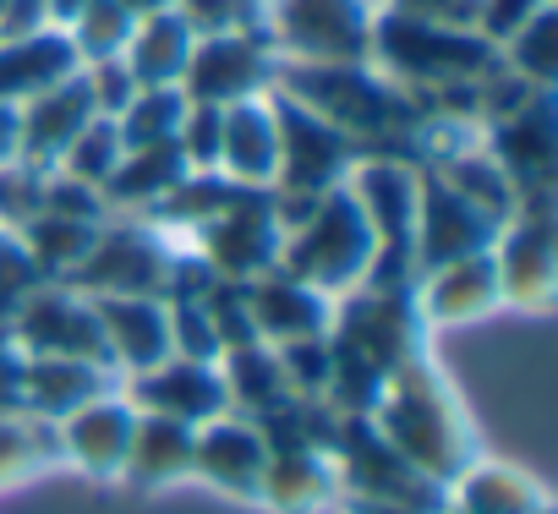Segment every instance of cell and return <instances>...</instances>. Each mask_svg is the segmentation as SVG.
Here are the masks:
<instances>
[{
    "mask_svg": "<svg viewBox=\"0 0 558 514\" xmlns=\"http://www.w3.org/2000/svg\"><path fill=\"white\" fill-rule=\"evenodd\" d=\"M39 213H61V219H88V224H105L110 208H105V192L83 186V181H66V175H45V208Z\"/></svg>",
    "mask_w": 558,
    "mask_h": 514,
    "instance_id": "cell-46",
    "label": "cell"
},
{
    "mask_svg": "<svg viewBox=\"0 0 558 514\" xmlns=\"http://www.w3.org/2000/svg\"><path fill=\"white\" fill-rule=\"evenodd\" d=\"M335 514H427V509H411V503H395V498H362V492H335Z\"/></svg>",
    "mask_w": 558,
    "mask_h": 514,
    "instance_id": "cell-52",
    "label": "cell"
},
{
    "mask_svg": "<svg viewBox=\"0 0 558 514\" xmlns=\"http://www.w3.org/2000/svg\"><path fill=\"white\" fill-rule=\"evenodd\" d=\"M56 427L34 416H0V492H17L34 476L56 470Z\"/></svg>",
    "mask_w": 558,
    "mask_h": 514,
    "instance_id": "cell-35",
    "label": "cell"
},
{
    "mask_svg": "<svg viewBox=\"0 0 558 514\" xmlns=\"http://www.w3.org/2000/svg\"><path fill=\"white\" fill-rule=\"evenodd\" d=\"M116 481L126 492H143V498L192 481V427L137 411V427H132V443H126V460H121Z\"/></svg>",
    "mask_w": 558,
    "mask_h": 514,
    "instance_id": "cell-28",
    "label": "cell"
},
{
    "mask_svg": "<svg viewBox=\"0 0 558 514\" xmlns=\"http://www.w3.org/2000/svg\"><path fill=\"white\" fill-rule=\"evenodd\" d=\"M384 12L438 23V28H471L476 34V0H384Z\"/></svg>",
    "mask_w": 558,
    "mask_h": 514,
    "instance_id": "cell-49",
    "label": "cell"
},
{
    "mask_svg": "<svg viewBox=\"0 0 558 514\" xmlns=\"http://www.w3.org/2000/svg\"><path fill=\"white\" fill-rule=\"evenodd\" d=\"M34 28H56L50 23V0H0V39H17Z\"/></svg>",
    "mask_w": 558,
    "mask_h": 514,
    "instance_id": "cell-51",
    "label": "cell"
},
{
    "mask_svg": "<svg viewBox=\"0 0 558 514\" xmlns=\"http://www.w3.org/2000/svg\"><path fill=\"white\" fill-rule=\"evenodd\" d=\"M438 181H449L471 208H482L493 224H504L509 213H514V186H509V175L493 164V154L482 148V137L476 143H465V148H454V154H444V159H433L427 164Z\"/></svg>",
    "mask_w": 558,
    "mask_h": 514,
    "instance_id": "cell-33",
    "label": "cell"
},
{
    "mask_svg": "<svg viewBox=\"0 0 558 514\" xmlns=\"http://www.w3.org/2000/svg\"><path fill=\"white\" fill-rule=\"evenodd\" d=\"M121 389V378L99 362H66V356H23V416L34 421H66L77 405Z\"/></svg>",
    "mask_w": 558,
    "mask_h": 514,
    "instance_id": "cell-26",
    "label": "cell"
},
{
    "mask_svg": "<svg viewBox=\"0 0 558 514\" xmlns=\"http://www.w3.org/2000/svg\"><path fill=\"white\" fill-rule=\"evenodd\" d=\"M192 28L175 17V12H154V17H137L132 34H126V50H121V66L132 72L137 88H181V72L192 61Z\"/></svg>",
    "mask_w": 558,
    "mask_h": 514,
    "instance_id": "cell-31",
    "label": "cell"
},
{
    "mask_svg": "<svg viewBox=\"0 0 558 514\" xmlns=\"http://www.w3.org/2000/svg\"><path fill=\"white\" fill-rule=\"evenodd\" d=\"M83 83H88L94 115H105V121H116V115L132 105V94H137V83H132V72H126L121 61H94V66H83Z\"/></svg>",
    "mask_w": 558,
    "mask_h": 514,
    "instance_id": "cell-48",
    "label": "cell"
},
{
    "mask_svg": "<svg viewBox=\"0 0 558 514\" xmlns=\"http://www.w3.org/2000/svg\"><path fill=\"white\" fill-rule=\"evenodd\" d=\"M181 175H186V164H181L175 143H148V148H121V164L110 170V181L99 192H105V208L110 213L148 219Z\"/></svg>",
    "mask_w": 558,
    "mask_h": 514,
    "instance_id": "cell-30",
    "label": "cell"
},
{
    "mask_svg": "<svg viewBox=\"0 0 558 514\" xmlns=\"http://www.w3.org/2000/svg\"><path fill=\"white\" fill-rule=\"evenodd\" d=\"M175 17L192 28V39H219L263 28V0H175Z\"/></svg>",
    "mask_w": 558,
    "mask_h": 514,
    "instance_id": "cell-41",
    "label": "cell"
},
{
    "mask_svg": "<svg viewBox=\"0 0 558 514\" xmlns=\"http://www.w3.org/2000/svg\"><path fill=\"white\" fill-rule=\"evenodd\" d=\"M241 296H246V318H252L257 345H291V340L329 334V318H335V302L318 296L313 285L291 280L286 269L241 280Z\"/></svg>",
    "mask_w": 558,
    "mask_h": 514,
    "instance_id": "cell-21",
    "label": "cell"
},
{
    "mask_svg": "<svg viewBox=\"0 0 558 514\" xmlns=\"http://www.w3.org/2000/svg\"><path fill=\"white\" fill-rule=\"evenodd\" d=\"M263 465H268V438L257 421L225 411V416L192 427V481H203L208 492H219L230 503H257Z\"/></svg>",
    "mask_w": 558,
    "mask_h": 514,
    "instance_id": "cell-17",
    "label": "cell"
},
{
    "mask_svg": "<svg viewBox=\"0 0 558 514\" xmlns=\"http://www.w3.org/2000/svg\"><path fill=\"white\" fill-rule=\"evenodd\" d=\"M165 318H170V356H186V362H219L225 356L203 302H165Z\"/></svg>",
    "mask_w": 558,
    "mask_h": 514,
    "instance_id": "cell-45",
    "label": "cell"
},
{
    "mask_svg": "<svg viewBox=\"0 0 558 514\" xmlns=\"http://www.w3.org/2000/svg\"><path fill=\"white\" fill-rule=\"evenodd\" d=\"M105 334V362L116 378H137L170 356V318L159 296H88Z\"/></svg>",
    "mask_w": 558,
    "mask_h": 514,
    "instance_id": "cell-22",
    "label": "cell"
},
{
    "mask_svg": "<svg viewBox=\"0 0 558 514\" xmlns=\"http://www.w3.org/2000/svg\"><path fill=\"white\" fill-rule=\"evenodd\" d=\"M274 356H279V372H286V383H291V394H296V400H324V394H329V372H335L329 334L274 345Z\"/></svg>",
    "mask_w": 558,
    "mask_h": 514,
    "instance_id": "cell-40",
    "label": "cell"
},
{
    "mask_svg": "<svg viewBox=\"0 0 558 514\" xmlns=\"http://www.w3.org/2000/svg\"><path fill=\"white\" fill-rule=\"evenodd\" d=\"M132 12H121L116 0H94V7L66 28L72 50H77V66H94V61H121L126 50V34H132Z\"/></svg>",
    "mask_w": 558,
    "mask_h": 514,
    "instance_id": "cell-39",
    "label": "cell"
},
{
    "mask_svg": "<svg viewBox=\"0 0 558 514\" xmlns=\"http://www.w3.org/2000/svg\"><path fill=\"white\" fill-rule=\"evenodd\" d=\"M335 460L324 449H307V443H274L268 449V465H263V487H257V503L268 514H324L335 509Z\"/></svg>",
    "mask_w": 558,
    "mask_h": 514,
    "instance_id": "cell-25",
    "label": "cell"
},
{
    "mask_svg": "<svg viewBox=\"0 0 558 514\" xmlns=\"http://www.w3.org/2000/svg\"><path fill=\"white\" fill-rule=\"evenodd\" d=\"M329 460H335V481H340V492L395 498V503H411V509L444 514V481L422 476L400 449H389L367 416H340V432H335Z\"/></svg>",
    "mask_w": 558,
    "mask_h": 514,
    "instance_id": "cell-11",
    "label": "cell"
},
{
    "mask_svg": "<svg viewBox=\"0 0 558 514\" xmlns=\"http://www.w3.org/2000/svg\"><path fill=\"white\" fill-rule=\"evenodd\" d=\"M274 66H279V56L268 50L263 28L197 39L192 61L181 72V94L192 105H219V110L241 105V99H263V94H274Z\"/></svg>",
    "mask_w": 558,
    "mask_h": 514,
    "instance_id": "cell-14",
    "label": "cell"
},
{
    "mask_svg": "<svg viewBox=\"0 0 558 514\" xmlns=\"http://www.w3.org/2000/svg\"><path fill=\"white\" fill-rule=\"evenodd\" d=\"M77 72V50L66 28H34L17 39H0V105H28L34 94L66 83Z\"/></svg>",
    "mask_w": 558,
    "mask_h": 514,
    "instance_id": "cell-29",
    "label": "cell"
},
{
    "mask_svg": "<svg viewBox=\"0 0 558 514\" xmlns=\"http://www.w3.org/2000/svg\"><path fill=\"white\" fill-rule=\"evenodd\" d=\"M444 514H449V509H444Z\"/></svg>",
    "mask_w": 558,
    "mask_h": 514,
    "instance_id": "cell-57",
    "label": "cell"
},
{
    "mask_svg": "<svg viewBox=\"0 0 558 514\" xmlns=\"http://www.w3.org/2000/svg\"><path fill=\"white\" fill-rule=\"evenodd\" d=\"M45 175L34 164H0V235H17L39 208H45Z\"/></svg>",
    "mask_w": 558,
    "mask_h": 514,
    "instance_id": "cell-43",
    "label": "cell"
},
{
    "mask_svg": "<svg viewBox=\"0 0 558 514\" xmlns=\"http://www.w3.org/2000/svg\"><path fill=\"white\" fill-rule=\"evenodd\" d=\"M279 170V126H274V94L225 105L219 126V175L241 192H268Z\"/></svg>",
    "mask_w": 558,
    "mask_h": 514,
    "instance_id": "cell-24",
    "label": "cell"
},
{
    "mask_svg": "<svg viewBox=\"0 0 558 514\" xmlns=\"http://www.w3.org/2000/svg\"><path fill=\"white\" fill-rule=\"evenodd\" d=\"M39 285H45V274H39V264L28 257V246H23L17 235H0V329L17 318V307H23Z\"/></svg>",
    "mask_w": 558,
    "mask_h": 514,
    "instance_id": "cell-44",
    "label": "cell"
},
{
    "mask_svg": "<svg viewBox=\"0 0 558 514\" xmlns=\"http://www.w3.org/2000/svg\"><path fill=\"white\" fill-rule=\"evenodd\" d=\"M482 148L509 175L514 197L520 192H553L558 186V110H553V94H531L520 110L482 126Z\"/></svg>",
    "mask_w": 558,
    "mask_h": 514,
    "instance_id": "cell-16",
    "label": "cell"
},
{
    "mask_svg": "<svg viewBox=\"0 0 558 514\" xmlns=\"http://www.w3.org/2000/svg\"><path fill=\"white\" fill-rule=\"evenodd\" d=\"M542 7L553 0H476V39H487L493 50L514 39V28H525Z\"/></svg>",
    "mask_w": 558,
    "mask_h": 514,
    "instance_id": "cell-47",
    "label": "cell"
},
{
    "mask_svg": "<svg viewBox=\"0 0 558 514\" xmlns=\"http://www.w3.org/2000/svg\"><path fill=\"white\" fill-rule=\"evenodd\" d=\"M0 416H23V351L0 329Z\"/></svg>",
    "mask_w": 558,
    "mask_h": 514,
    "instance_id": "cell-50",
    "label": "cell"
},
{
    "mask_svg": "<svg viewBox=\"0 0 558 514\" xmlns=\"http://www.w3.org/2000/svg\"><path fill=\"white\" fill-rule=\"evenodd\" d=\"M498 235V224L471 208L449 181H438L427 164L416 170V224H411V269L427 274V269H444L454 257H471V252H487Z\"/></svg>",
    "mask_w": 558,
    "mask_h": 514,
    "instance_id": "cell-15",
    "label": "cell"
},
{
    "mask_svg": "<svg viewBox=\"0 0 558 514\" xmlns=\"http://www.w3.org/2000/svg\"><path fill=\"white\" fill-rule=\"evenodd\" d=\"M88 7H94V0H50V23H56V28H72Z\"/></svg>",
    "mask_w": 558,
    "mask_h": 514,
    "instance_id": "cell-54",
    "label": "cell"
},
{
    "mask_svg": "<svg viewBox=\"0 0 558 514\" xmlns=\"http://www.w3.org/2000/svg\"><path fill=\"white\" fill-rule=\"evenodd\" d=\"M116 7L132 17H154V12H175V0H116Z\"/></svg>",
    "mask_w": 558,
    "mask_h": 514,
    "instance_id": "cell-55",
    "label": "cell"
},
{
    "mask_svg": "<svg viewBox=\"0 0 558 514\" xmlns=\"http://www.w3.org/2000/svg\"><path fill=\"white\" fill-rule=\"evenodd\" d=\"M121 164V132H116V121H105V115H94L77 137H72V148L56 159V175H66V181H83V186H105L110 181V170Z\"/></svg>",
    "mask_w": 558,
    "mask_h": 514,
    "instance_id": "cell-38",
    "label": "cell"
},
{
    "mask_svg": "<svg viewBox=\"0 0 558 514\" xmlns=\"http://www.w3.org/2000/svg\"><path fill=\"white\" fill-rule=\"evenodd\" d=\"M427 351V323L411 302V285H356L335 302L329 318V405L340 416H367L378 389Z\"/></svg>",
    "mask_w": 558,
    "mask_h": 514,
    "instance_id": "cell-1",
    "label": "cell"
},
{
    "mask_svg": "<svg viewBox=\"0 0 558 514\" xmlns=\"http://www.w3.org/2000/svg\"><path fill=\"white\" fill-rule=\"evenodd\" d=\"M121 394L132 400V411L165 416V421H181V427H203V421L230 411L219 362H186V356H165L159 367L121 378Z\"/></svg>",
    "mask_w": 558,
    "mask_h": 514,
    "instance_id": "cell-18",
    "label": "cell"
},
{
    "mask_svg": "<svg viewBox=\"0 0 558 514\" xmlns=\"http://www.w3.org/2000/svg\"><path fill=\"white\" fill-rule=\"evenodd\" d=\"M170 264H175V241L165 230L132 213H110L66 285L83 296H165Z\"/></svg>",
    "mask_w": 558,
    "mask_h": 514,
    "instance_id": "cell-9",
    "label": "cell"
},
{
    "mask_svg": "<svg viewBox=\"0 0 558 514\" xmlns=\"http://www.w3.org/2000/svg\"><path fill=\"white\" fill-rule=\"evenodd\" d=\"M536 514H558V509H553V503H542V509H536Z\"/></svg>",
    "mask_w": 558,
    "mask_h": 514,
    "instance_id": "cell-56",
    "label": "cell"
},
{
    "mask_svg": "<svg viewBox=\"0 0 558 514\" xmlns=\"http://www.w3.org/2000/svg\"><path fill=\"white\" fill-rule=\"evenodd\" d=\"M219 378H225V394H230V411L246 416V421H263L274 416L279 405H291V383L279 372V356L274 345H235L219 356Z\"/></svg>",
    "mask_w": 558,
    "mask_h": 514,
    "instance_id": "cell-32",
    "label": "cell"
},
{
    "mask_svg": "<svg viewBox=\"0 0 558 514\" xmlns=\"http://www.w3.org/2000/svg\"><path fill=\"white\" fill-rule=\"evenodd\" d=\"M279 241H286V230H279V219H274V197L268 192H235L181 246L214 280H257L279 264Z\"/></svg>",
    "mask_w": 558,
    "mask_h": 514,
    "instance_id": "cell-10",
    "label": "cell"
},
{
    "mask_svg": "<svg viewBox=\"0 0 558 514\" xmlns=\"http://www.w3.org/2000/svg\"><path fill=\"white\" fill-rule=\"evenodd\" d=\"M0 164H17V105H0Z\"/></svg>",
    "mask_w": 558,
    "mask_h": 514,
    "instance_id": "cell-53",
    "label": "cell"
},
{
    "mask_svg": "<svg viewBox=\"0 0 558 514\" xmlns=\"http://www.w3.org/2000/svg\"><path fill=\"white\" fill-rule=\"evenodd\" d=\"M367 421L378 427V438L389 449H400L422 476L444 481L460 476L482 449H476V427H471V411L460 400V389L444 378V367L422 351L411 356L373 400Z\"/></svg>",
    "mask_w": 558,
    "mask_h": 514,
    "instance_id": "cell-3",
    "label": "cell"
},
{
    "mask_svg": "<svg viewBox=\"0 0 558 514\" xmlns=\"http://www.w3.org/2000/svg\"><path fill=\"white\" fill-rule=\"evenodd\" d=\"M94 235H99V224H88V219H61V213H34V219L17 230V241L28 246V257L39 264V274H45V280H61V285L77 274V264L88 257Z\"/></svg>",
    "mask_w": 558,
    "mask_h": 514,
    "instance_id": "cell-34",
    "label": "cell"
},
{
    "mask_svg": "<svg viewBox=\"0 0 558 514\" xmlns=\"http://www.w3.org/2000/svg\"><path fill=\"white\" fill-rule=\"evenodd\" d=\"M132 427H137L132 400L121 389H110V394L77 405L66 421H56V454H61V465H77L94 481H116L126 443H132Z\"/></svg>",
    "mask_w": 558,
    "mask_h": 514,
    "instance_id": "cell-20",
    "label": "cell"
},
{
    "mask_svg": "<svg viewBox=\"0 0 558 514\" xmlns=\"http://www.w3.org/2000/svg\"><path fill=\"white\" fill-rule=\"evenodd\" d=\"M274 126H279V170H274L268 192H279V197H324V192L345 186L351 164L362 159V148L340 126L318 121L313 110L279 99V94H274Z\"/></svg>",
    "mask_w": 558,
    "mask_h": 514,
    "instance_id": "cell-12",
    "label": "cell"
},
{
    "mask_svg": "<svg viewBox=\"0 0 558 514\" xmlns=\"http://www.w3.org/2000/svg\"><path fill=\"white\" fill-rule=\"evenodd\" d=\"M12 345L23 356H66V362H105V334H99V313L83 291L61 285V280H45L23 307L17 318L7 323Z\"/></svg>",
    "mask_w": 558,
    "mask_h": 514,
    "instance_id": "cell-13",
    "label": "cell"
},
{
    "mask_svg": "<svg viewBox=\"0 0 558 514\" xmlns=\"http://www.w3.org/2000/svg\"><path fill=\"white\" fill-rule=\"evenodd\" d=\"M542 503H553L547 487L531 470H520L509 460H493V454H476L444 487V509L449 514H536Z\"/></svg>",
    "mask_w": 558,
    "mask_h": 514,
    "instance_id": "cell-27",
    "label": "cell"
},
{
    "mask_svg": "<svg viewBox=\"0 0 558 514\" xmlns=\"http://www.w3.org/2000/svg\"><path fill=\"white\" fill-rule=\"evenodd\" d=\"M373 252H378V241H373L362 208L351 203L345 186H335V192H324V197L313 203V213H307L296 230H286L274 269H286L291 280H302V285H313L318 296L340 302L345 291H356V285L367 280Z\"/></svg>",
    "mask_w": 558,
    "mask_h": 514,
    "instance_id": "cell-5",
    "label": "cell"
},
{
    "mask_svg": "<svg viewBox=\"0 0 558 514\" xmlns=\"http://www.w3.org/2000/svg\"><path fill=\"white\" fill-rule=\"evenodd\" d=\"M411 302L433 329H471L482 318H493L504 302H498V274H493V257L487 252H471V257H454L444 269H427L411 280Z\"/></svg>",
    "mask_w": 558,
    "mask_h": 514,
    "instance_id": "cell-19",
    "label": "cell"
},
{
    "mask_svg": "<svg viewBox=\"0 0 558 514\" xmlns=\"http://www.w3.org/2000/svg\"><path fill=\"white\" fill-rule=\"evenodd\" d=\"M219 126H225V110L219 105H192L181 110V126H175V154L186 170H219Z\"/></svg>",
    "mask_w": 558,
    "mask_h": 514,
    "instance_id": "cell-42",
    "label": "cell"
},
{
    "mask_svg": "<svg viewBox=\"0 0 558 514\" xmlns=\"http://www.w3.org/2000/svg\"><path fill=\"white\" fill-rule=\"evenodd\" d=\"M378 0H263V39L291 66L367 61Z\"/></svg>",
    "mask_w": 558,
    "mask_h": 514,
    "instance_id": "cell-7",
    "label": "cell"
},
{
    "mask_svg": "<svg viewBox=\"0 0 558 514\" xmlns=\"http://www.w3.org/2000/svg\"><path fill=\"white\" fill-rule=\"evenodd\" d=\"M181 110H186V94H181V88H137V94H132V105L116 115L121 148L170 143V137H175V126H181Z\"/></svg>",
    "mask_w": 558,
    "mask_h": 514,
    "instance_id": "cell-37",
    "label": "cell"
},
{
    "mask_svg": "<svg viewBox=\"0 0 558 514\" xmlns=\"http://www.w3.org/2000/svg\"><path fill=\"white\" fill-rule=\"evenodd\" d=\"M94 121V99H88V83H83V66L34 94L28 105H17V159L34 164V170H56V159L72 148V137Z\"/></svg>",
    "mask_w": 558,
    "mask_h": 514,
    "instance_id": "cell-23",
    "label": "cell"
},
{
    "mask_svg": "<svg viewBox=\"0 0 558 514\" xmlns=\"http://www.w3.org/2000/svg\"><path fill=\"white\" fill-rule=\"evenodd\" d=\"M493 274H498V302L514 313H547L558 296V219H553V192H520L514 213L498 224L493 246Z\"/></svg>",
    "mask_w": 558,
    "mask_h": 514,
    "instance_id": "cell-8",
    "label": "cell"
},
{
    "mask_svg": "<svg viewBox=\"0 0 558 514\" xmlns=\"http://www.w3.org/2000/svg\"><path fill=\"white\" fill-rule=\"evenodd\" d=\"M416 170L400 154H362L345 175L351 203L362 208L378 252H373V269L362 285H411V224H416Z\"/></svg>",
    "mask_w": 558,
    "mask_h": 514,
    "instance_id": "cell-6",
    "label": "cell"
},
{
    "mask_svg": "<svg viewBox=\"0 0 558 514\" xmlns=\"http://www.w3.org/2000/svg\"><path fill=\"white\" fill-rule=\"evenodd\" d=\"M274 94L313 110L318 121L340 126L362 154H400L416 159V132H422V105L411 88L389 83L373 61H324V66H274Z\"/></svg>",
    "mask_w": 558,
    "mask_h": 514,
    "instance_id": "cell-2",
    "label": "cell"
},
{
    "mask_svg": "<svg viewBox=\"0 0 558 514\" xmlns=\"http://www.w3.org/2000/svg\"><path fill=\"white\" fill-rule=\"evenodd\" d=\"M498 61H504L520 83L553 94V77H558V12L542 7L525 28H514V39L498 45Z\"/></svg>",
    "mask_w": 558,
    "mask_h": 514,
    "instance_id": "cell-36",
    "label": "cell"
},
{
    "mask_svg": "<svg viewBox=\"0 0 558 514\" xmlns=\"http://www.w3.org/2000/svg\"><path fill=\"white\" fill-rule=\"evenodd\" d=\"M367 61L389 83H400L411 94H433V88L476 83L498 61V50L487 39H476L471 28H438V23H416V17H400V12L378 7Z\"/></svg>",
    "mask_w": 558,
    "mask_h": 514,
    "instance_id": "cell-4",
    "label": "cell"
}]
</instances>
